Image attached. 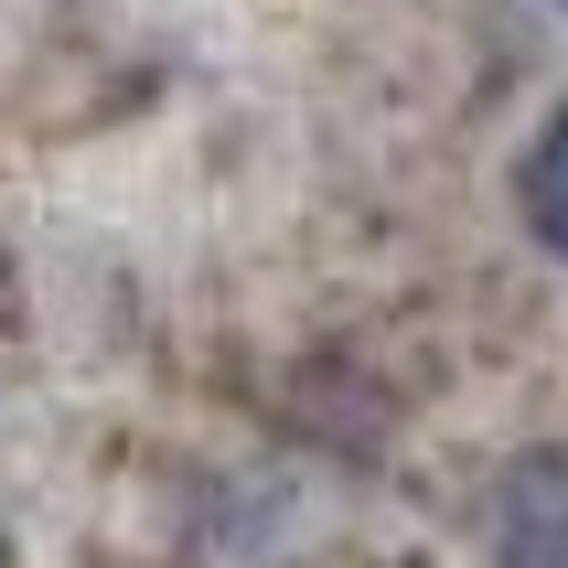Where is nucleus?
Listing matches in <instances>:
<instances>
[{
	"label": "nucleus",
	"mask_w": 568,
	"mask_h": 568,
	"mask_svg": "<svg viewBox=\"0 0 568 568\" xmlns=\"http://www.w3.org/2000/svg\"><path fill=\"white\" fill-rule=\"evenodd\" d=\"M483 547H494V568H568V440H537L494 473Z\"/></svg>",
	"instance_id": "nucleus-1"
},
{
	"label": "nucleus",
	"mask_w": 568,
	"mask_h": 568,
	"mask_svg": "<svg viewBox=\"0 0 568 568\" xmlns=\"http://www.w3.org/2000/svg\"><path fill=\"white\" fill-rule=\"evenodd\" d=\"M558 11H568V0H558Z\"/></svg>",
	"instance_id": "nucleus-4"
},
{
	"label": "nucleus",
	"mask_w": 568,
	"mask_h": 568,
	"mask_svg": "<svg viewBox=\"0 0 568 568\" xmlns=\"http://www.w3.org/2000/svg\"><path fill=\"white\" fill-rule=\"evenodd\" d=\"M515 215H526V236H537L547 257H568V97L537 119V140L515 161Z\"/></svg>",
	"instance_id": "nucleus-2"
},
{
	"label": "nucleus",
	"mask_w": 568,
	"mask_h": 568,
	"mask_svg": "<svg viewBox=\"0 0 568 568\" xmlns=\"http://www.w3.org/2000/svg\"><path fill=\"white\" fill-rule=\"evenodd\" d=\"M0 568H11V537H0Z\"/></svg>",
	"instance_id": "nucleus-3"
}]
</instances>
